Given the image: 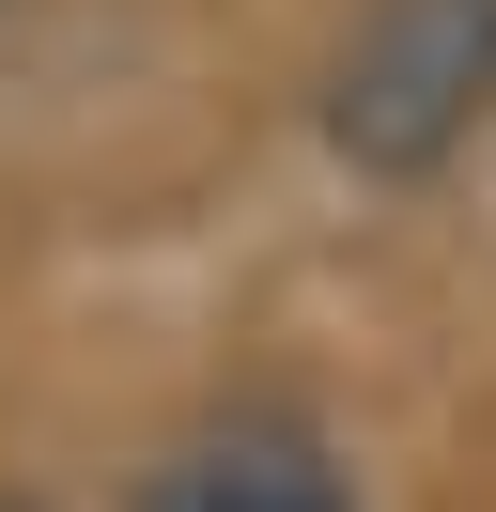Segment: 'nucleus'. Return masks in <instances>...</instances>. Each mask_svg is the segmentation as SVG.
<instances>
[{
	"instance_id": "obj_1",
	"label": "nucleus",
	"mask_w": 496,
	"mask_h": 512,
	"mask_svg": "<svg viewBox=\"0 0 496 512\" xmlns=\"http://www.w3.org/2000/svg\"><path fill=\"white\" fill-rule=\"evenodd\" d=\"M496 109V0H372L326 78V140L357 171H434Z\"/></svg>"
},
{
	"instance_id": "obj_2",
	"label": "nucleus",
	"mask_w": 496,
	"mask_h": 512,
	"mask_svg": "<svg viewBox=\"0 0 496 512\" xmlns=\"http://www.w3.org/2000/svg\"><path fill=\"white\" fill-rule=\"evenodd\" d=\"M140 512H357V481H341V450L295 404H233V419H202V435L155 450Z\"/></svg>"
}]
</instances>
